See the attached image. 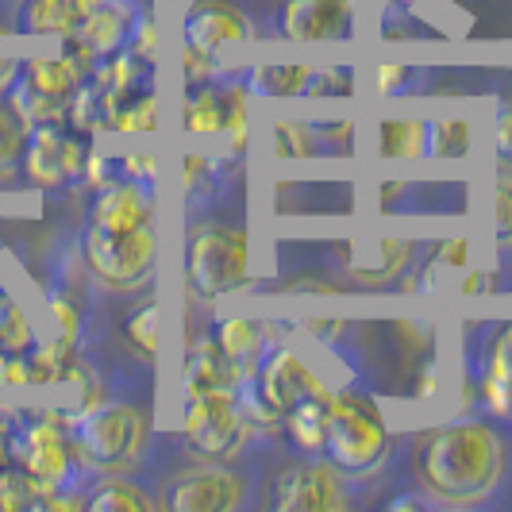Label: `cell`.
<instances>
[{
  "label": "cell",
  "instance_id": "obj_1",
  "mask_svg": "<svg viewBox=\"0 0 512 512\" xmlns=\"http://www.w3.org/2000/svg\"><path fill=\"white\" fill-rule=\"evenodd\" d=\"M405 466L439 509H493L512 489V416L478 409L455 424L412 432Z\"/></svg>",
  "mask_w": 512,
  "mask_h": 512
},
{
  "label": "cell",
  "instance_id": "obj_2",
  "mask_svg": "<svg viewBox=\"0 0 512 512\" xmlns=\"http://www.w3.org/2000/svg\"><path fill=\"white\" fill-rule=\"evenodd\" d=\"M324 459L335 462L351 478H374V482H389L397 470H405V436L397 439L389 432L378 393L370 385L351 382L332 389Z\"/></svg>",
  "mask_w": 512,
  "mask_h": 512
},
{
  "label": "cell",
  "instance_id": "obj_3",
  "mask_svg": "<svg viewBox=\"0 0 512 512\" xmlns=\"http://www.w3.org/2000/svg\"><path fill=\"white\" fill-rule=\"evenodd\" d=\"M285 447V443H282ZM255 459H185L154 478L158 509L166 512H251L266 505V466L282 451Z\"/></svg>",
  "mask_w": 512,
  "mask_h": 512
},
{
  "label": "cell",
  "instance_id": "obj_4",
  "mask_svg": "<svg viewBox=\"0 0 512 512\" xmlns=\"http://www.w3.org/2000/svg\"><path fill=\"white\" fill-rule=\"evenodd\" d=\"M278 459V455H274ZM266 466V505L278 512H343L359 509L370 493L382 486L374 478H351L324 455H293L285 447V459Z\"/></svg>",
  "mask_w": 512,
  "mask_h": 512
},
{
  "label": "cell",
  "instance_id": "obj_5",
  "mask_svg": "<svg viewBox=\"0 0 512 512\" xmlns=\"http://www.w3.org/2000/svg\"><path fill=\"white\" fill-rule=\"evenodd\" d=\"M181 436L189 443V451L197 459L235 462V459H255L274 447H282V439L262 432L247 409L239 405L235 389H216V393H201V397H185V424Z\"/></svg>",
  "mask_w": 512,
  "mask_h": 512
},
{
  "label": "cell",
  "instance_id": "obj_6",
  "mask_svg": "<svg viewBox=\"0 0 512 512\" xmlns=\"http://www.w3.org/2000/svg\"><path fill=\"white\" fill-rule=\"evenodd\" d=\"M251 282L247 228L220 224L216 216L185 220V285L197 301H220Z\"/></svg>",
  "mask_w": 512,
  "mask_h": 512
},
{
  "label": "cell",
  "instance_id": "obj_7",
  "mask_svg": "<svg viewBox=\"0 0 512 512\" xmlns=\"http://www.w3.org/2000/svg\"><path fill=\"white\" fill-rule=\"evenodd\" d=\"M466 412L512 416V316L470 320L462 332Z\"/></svg>",
  "mask_w": 512,
  "mask_h": 512
},
{
  "label": "cell",
  "instance_id": "obj_8",
  "mask_svg": "<svg viewBox=\"0 0 512 512\" xmlns=\"http://www.w3.org/2000/svg\"><path fill=\"white\" fill-rule=\"evenodd\" d=\"M77 258L89 270V278L104 285L108 293H139L154 285L158 235H154V224L112 231L85 220L81 239H77Z\"/></svg>",
  "mask_w": 512,
  "mask_h": 512
},
{
  "label": "cell",
  "instance_id": "obj_9",
  "mask_svg": "<svg viewBox=\"0 0 512 512\" xmlns=\"http://www.w3.org/2000/svg\"><path fill=\"white\" fill-rule=\"evenodd\" d=\"M85 74L89 70L70 51L58 54V58H27V62H20V74L8 89V101L16 104V112L27 124L66 120Z\"/></svg>",
  "mask_w": 512,
  "mask_h": 512
},
{
  "label": "cell",
  "instance_id": "obj_10",
  "mask_svg": "<svg viewBox=\"0 0 512 512\" xmlns=\"http://www.w3.org/2000/svg\"><path fill=\"white\" fill-rule=\"evenodd\" d=\"M85 158H89V135L70 128L66 120L54 124H31L24 147V174L35 189H74L85 174Z\"/></svg>",
  "mask_w": 512,
  "mask_h": 512
},
{
  "label": "cell",
  "instance_id": "obj_11",
  "mask_svg": "<svg viewBox=\"0 0 512 512\" xmlns=\"http://www.w3.org/2000/svg\"><path fill=\"white\" fill-rule=\"evenodd\" d=\"M270 35L289 43H347L359 35V12L351 0H282Z\"/></svg>",
  "mask_w": 512,
  "mask_h": 512
},
{
  "label": "cell",
  "instance_id": "obj_12",
  "mask_svg": "<svg viewBox=\"0 0 512 512\" xmlns=\"http://www.w3.org/2000/svg\"><path fill=\"white\" fill-rule=\"evenodd\" d=\"M428 243L420 239H397L382 235L366 247H339V255L347 258L343 270L366 289H385V285H401L416 270V255H424Z\"/></svg>",
  "mask_w": 512,
  "mask_h": 512
},
{
  "label": "cell",
  "instance_id": "obj_13",
  "mask_svg": "<svg viewBox=\"0 0 512 512\" xmlns=\"http://www.w3.org/2000/svg\"><path fill=\"white\" fill-rule=\"evenodd\" d=\"M258 31L251 24L247 12L231 8L224 0H193L185 20H181V39L189 51L201 54H216L220 47H231V43H247L255 39Z\"/></svg>",
  "mask_w": 512,
  "mask_h": 512
},
{
  "label": "cell",
  "instance_id": "obj_14",
  "mask_svg": "<svg viewBox=\"0 0 512 512\" xmlns=\"http://www.w3.org/2000/svg\"><path fill=\"white\" fill-rule=\"evenodd\" d=\"M154 185H143V181L120 178L112 185H104L93 193V205H89V224L97 228H112V231H128V228H143V224H154Z\"/></svg>",
  "mask_w": 512,
  "mask_h": 512
},
{
  "label": "cell",
  "instance_id": "obj_15",
  "mask_svg": "<svg viewBox=\"0 0 512 512\" xmlns=\"http://www.w3.org/2000/svg\"><path fill=\"white\" fill-rule=\"evenodd\" d=\"M139 16H143V12H139L135 0H101L70 35L101 62V58H112V54H120L128 47Z\"/></svg>",
  "mask_w": 512,
  "mask_h": 512
},
{
  "label": "cell",
  "instance_id": "obj_16",
  "mask_svg": "<svg viewBox=\"0 0 512 512\" xmlns=\"http://www.w3.org/2000/svg\"><path fill=\"white\" fill-rule=\"evenodd\" d=\"M328 420H332V389L324 385V389L301 397L282 416V443L293 455H324Z\"/></svg>",
  "mask_w": 512,
  "mask_h": 512
},
{
  "label": "cell",
  "instance_id": "obj_17",
  "mask_svg": "<svg viewBox=\"0 0 512 512\" xmlns=\"http://www.w3.org/2000/svg\"><path fill=\"white\" fill-rule=\"evenodd\" d=\"M239 374L243 370L220 351L216 335H197L189 355H185V397H201V393H216V389H235Z\"/></svg>",
  "mask_w": 512,
  "mask_h": 512
},
{
  "label": "cell",
  "instance_id": "obj_18",
  "mask_svg": "<svg viewBox=\"0 0 512 512\" xmlns=\"http://www.w3.org/2000/svg\"><path fill=\"white\" fill-rule=\"evenodd\" d=\"M89 512H158V489L147 474H101L85 493Z\"/></svg>",
  "mask_w": 512,
  "mask_h": 512
},
{
  "label": "cell",
  "instance_id": "obj_19",
  "mask_svg": "<svg viewBox=\"0 0 512 512\" xmlns=\"http://www.w3.org/2000/svg\"><path fill=\"white\" fill-rule=\"evenodd\" d=\"M212 335H216L220 351H224L239 370H251L258 355H262L274 339H282V335H274V320H247V316H224V320H216Z\"/></svg>",
  "mask_w": 512,
  "mask_h": 512
},
{
  "label": "cell",
  "instance_id": "obj_20",
  "mask_svg": "<svg viewBox=\"0 0 512 512\" xmlns=\"http://www.w3.org/2000/svg\"><path fill=\"white\" fill-rule=\"evenodd\" d=\"M101 0H24L16 27L27 35H70Z\"/></svg>",
  "mask_w": 512,
  "mask_h": 512
},
{
  "label": "cell",
  "instance_id": "obj_21",
  "mask_svg": "<svg viewBox=\"0 0 512 512\" xmlns=\"http://www.w3.org/2000/svg\"><path fill=\"white\" fill-rule=\"evenodd\" d=\"M231 77L251 97L285 101V97H305L308 66H243V70H231Z\"/></svg>",
  "mask_w": 512,
  "mask_h": 512
},
{
  "label": "cell",
  "instance_id": "obj_22",
  "mask_svg": "<svg viewBox=\"0 0 512 512\" xmlns=\"http://www.w3.org/2000/svg\"><path fill=\"white\" fill-rule=\"evenodd\" d=\"M120 335L139 359L154 366V359H158V297H154V285L139 289V301L120 320Z\"/></svg>",
  "mask_w": 512,
  "mask_h": 512
},
{
  "label": "cell",
  "instance_id": "obj_23",
  "mask_svg": "<svg viewBox=\"0 0 512 512\" xmlns=\"http://www.w3.org/2000/svg\"><path fill=\"white\" fill-rule=\"evenodd\" d=\"M374 151L382 162H412L424 158V120H378Z\"/></svg>",
  "mask_w": 512,
  "mask_h": 512
},
{
  "label": "cell",
  "instance_id": "obj_24",
  "mask_svg": "<svg viewBox=\"0 0 512 512\" xmlns=\"http://www.w3.org/2000/svg\"><path fill=\"white\" fill-rule=\"evenodd\" d=\"M154 128H158L154 89H139L124 101H116L108 108V120H104V131H112V135H151Z\"/></svg>",
  "mask_w": 512,
  "mask_h": 512
},
{
  "label": "cell",
  "instance_id": "obj_25",
  "mask_svg": "<svg viewBox=\"0 0 512 512\" xmlns=\"http://www.w3.org/2000/svg\"><path fill=\"white\" fill-rule=\"evenodd\" d=\"M470 154V120L462 116H436L424 120V158L428 162H447V158H466Z\"/></svg>",
  "mask_w": 512,
  "mask_h": 512
},
{
  "label": "cell",
  "instance_id": "obj_26",
  "mask_svg": "<svg viewBox=\"0 0 512 512\" xmlns=\"http://www.w3.org/2000/svg\"><path fill=\"white\" fill-rule=\"evenodd\" d=\"M27 131H31V124L16 112V104L8 101V97H0V181L20 178Z\"/></svg>",
  "mask_w": 512,
  "mask_h": 512
},
{
  "label": "cell",
  "instance_id": "obj_27",
  "mask_svg": "<svg viewBox=\"0 0 512 512\" xmlns=\"http://www.w3.org/2000/svg\"><path fill=\"white\" fill-rule=\"evenodd\" d=\"M270 154L282 162H297V158H324L316 128L308 120H274L270 124Z\"/></svg>",
  "mask_w": 512,
  "mask_h": 512
},
{
  "label": "cell",
  "instance_id": "obj_28",
  "mask_svg": "<svg viewBox=\"0 0 512 512\" xmlns=\"http://www.w3.org/2000/svg\"><path fill=\"white\" fill-rule=\"evenodd\" d=\"M39 343V335L31 328V316L20 305V297L0 282V351H31Z\"/></svg>",
  "mask_w": 512,
  "mask_h": 512
},
{
  "label": "cell",
  "instance_id": "obj_29",
  "mask_svg": "<svg viewBox=\"0 0 512 512\" xmlns=\"http://www.w3.org/2000/svg\"><path fill=\"white\" fill-rule=\"evenodd\" d=\"M359 93V70L355 66H324V70H308L305 97H355Z\"/></svg>",
  "mask_w": 512,
  "mask_h": 512
},
{
  "label": "cell",
  "instance_id": "obj_30",
  "mask_svg": "<svg viewBox=\"0 0 512 512\" xmlns=\"http://www.w3.org/2000/svg\"><path fill=\"white\" fill-rule=\"evenodd\" d=\"M428 77L436 74L420 70V66H378L374 89L382 97H420V93H428Z\"/></svg>",
  "mask_w": 512,
  "mask_h": 512
},
{
  "label": "cell",
  "instance_id": "obj_31",
  "mask_svg": "<svg viewBox=\"0 0 512 512\" xmlns=\"http://www.w3.org/2000/svg\"><path fill=\"white\" fill-rule=\"evenodd\" d=\"M493 228H497V251L512 255V166H501L493 185Z\"/></svg>",
  "mask_w": 512,
  "mask_h": 512
},
{
  "label": "cell",
  "instance_id": "obj_32",
  "mask_svg": "<svg viewBox=\"0 0 512 512\" xmlns=\"http://www.w3.org/2000/svg\"><path fill=\"white\" fill-rule=\"evenodd\" d=\"M316 139H320V151L328 158H347L355 154V124L351 120H332V124H312Z\"/></svg>",
  "mask_w": 512,
  "mask_h": 512
},
{
  "label": "cell",
  "instance_id": "obj_33",
  "mask_svg": "<svg viewBox=\"0 0 512 512\" xmlns=\"http://www.w3.org/2000/svg\"><path fill=\"white\" fill-rule=\"evenodd\" d=\"M382 509L385 512H436L439 501L428 493V489L420 486L416 478H405V489H401L397 497H385Z\"/></svg>",
  "mask_w": 512,
  "mask_h": 512
},
{
  "label": "cell",
  "instance_id": "obj_34",
  "mask_svg": "<svg viewBox=\"0 0 512 512\" xmlns=\"http://www.w3.org/2000/svg\"><path fill=\"white\" fill-rule=\"evenodd\" d=\"M493 151L497 166H512V101H501L493 112Z\"/></svg>",
  "mask_w": 512,
  "mask_h": 512
},
{
  "label": "cell",
  "instance_id": "obj_35",
  "mask_svg": "<svg viewBox=\"0 0 512 512\" xmlns=\"http://www.w3.org/2000/svg\"><path fill=\"white\" fill-rule=\"evenodd\" d=\"M27 385H31L27 351H0V389H27Z\"/></svg>",
  "mask_w": 512,
  "mask_h": 512
},
{
  "label": "cell",
  "instance_id": "obj_36",
  "mask_svg": "<svg viewBox=\"0 0 512 512\" xmlns=\"http://www.w3.org/2000/svg\"><path fill=\"white\" fill-rule=\"evenodd\" d=\"M439 251V266H455V270H466V258H470V243L462 239V235H451V239H443L436 247Z\"/></svg>",
  "mask_w": 512,
  "mask_h": 512
},
{
  "label": "cell",
  "instance_id": "obj_37",
  "mask_svg": "<svg viewBox=\"0 0 512 512\" xmlns=\"http://www.w3.org/2000/svg\"><path fill=\"white\" fill-rule=\"evenodd\" d=\"M489 289H493V274H489V270H470V266H466L462 297H478V293H489Z\"/></svg>",
  "mask_w": 512,
  "mask_h": 512
},
{
  "label": "cell",
  "instance_id": "obj_38",
  "mask_svg": "<svg viewBox=\"0 0 512 512\" xmlns=\"http://www.w3.org/2000/svg\"><path fill=\"white\" fill-rule=\"evenodd\" d=\"M16 74H20V58H0V97H8Z\"/></svg>",
  "mask_w": 512,
  "mask_h": 512
},
{
  "label": "cell",
  "instance_id": "obj_39",
  "mask_svg": "<svg viewBox=\"0 0 512 512\" xmlns=\"http://www.w3.org/2000/svg\"><path fill=\"white\" fill-rule=\"evenodd\" d=\"M351 4H355V12H359V8H366V4H385V0H351Z\"/></svg>",
  "mask_w": 512,
  "mask_h": 512
}]
</instances>
